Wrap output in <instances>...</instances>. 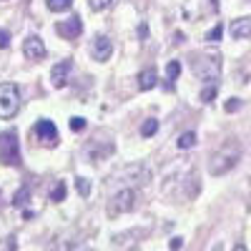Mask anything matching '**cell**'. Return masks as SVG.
Listing matches in <instances>:
<instances>
[{"instance_id": "6da1fadb", "label": "cell", "mask_w": 251, "mask_h": 251, "mask_svg": "<svg viewBox=\"0 0 251 251\" xmlns=\"http://www.w3.org/2000/svg\"><path fill=\"white\" fill-rule=\"evenodd\" d=\"M239 158H241V146H239V141L228 138V141H224L219 149L211 153L208 171H211L214 176H224V174H228V171H231L234 166L239 163Z\"/></svg>"}, {"instance_id": "7a4b0ae2", "label": "cell", "mask_w": 251, "mask_h": 251, "mask_svg": "<svg viewBox=\"0 0 251 251\" xmlns=\"http://www.w3.org/2000/svg\"><path fill=\"white\" fill-rule=\"evenodd\" d=\"M191 71L199 80L203 83H216L221 75V58L214 53H203V55H194L191 60Z\"/></svg>"}, {"instance_id": "3957f363", "label": "cell", "mask_w": 251, "mask_h": 251, "mask_svg": "<svg viewBox=\"0 0 251 251\" xmlns=\"http://www.w3.org/2000/svg\"><path fill=\"white\" fill-rule=\"evenodd\" d=\"M20 108V91L13 83H0V118H13Z\"/></svg>"}, {"instance_id": "277c9868", "label": "cell", "mask_w": 251, "mask_h": 251, "mask_svg": "<svg viewBox=\"0 0 251 251\" xmlns=\"http://www.w3.org/2000/svg\"><path fill=\"white\" fill-rule=\"evenodd\" d=\"M0 163L20 166V149H18V133L15 131L0 133Z\"/></svg>"}, {"instance_id": "5b68a950", "label": "cell", "mask_w": 251, "mask_h": 251, "mask_svg": "<svg viewBox=\"0 0 251 251\" xmlns=\"http://www.w3.org/2000/svg\"><path fill=\"white\" fill-rule=\"evenodd\" d=\"M133 208H136V191L133 188H121L108 203V216H118L126 211H133Z\"/></svg>"}, {"instance_id": "8992f818", "label": "cell", "mask_w": 251, "mask_h": 251, "mask_svg": "<svg viewBox=\"0 0 251 251\" xmlns=\"http://www.w3.org/2000/svg\"><path fill=\"white\" fill-rule=\"evenodd\" d=\"M33 138L40 143V146H46V149H53V146H58V128H55V123H50L48 118H40L35 123V128H33Z\"/></svg>"}, {"instance_id": "52a82bcc", "label": "cell", "mask_w": 251, "mask_h": 251, "mask_svg": "<svg viewBox=\"0 0 251 251\" xmlns=\"http://www.w3.org/2000/svg\"><path fill=\"white\" fill-rule=\"evenodd\" d=\"M55 33L63 38V40H75L80 33H83V20L78 15L68 18V20H60V23L55 25Z\"/></svg>"}, {"instance_id": "ba28073f", "label": "cell", "mask_w": 251, "mask_h": 251, "mask_svg": "<svg viewBox=\"0 0 251 251\" xmlns=\"http://www.w3.org/2000/svg\"><path fill=\"white\" fill-rule=\"evenodd\" d=\"M113 53V43H111V38L108 35H96L93 38V43H91V55L100 63H106Z\"/></svg>"}, {"instance_id": "9c48e42d", "label": "cell", "mask_w": 251, "mask_h": 251, "mask_svg": "<svg viewBox=\"0 0 251 251\" xmlns=\"http://www.w3.org/2000/svg\"><path fill=\"white\" fill-rule=\"evenodd\" d=\"M23 53L28 60H43L46 58V46H43V40H40L38 35H30L25 43H23Z\"/></svg>"}, {"instance_id": "30bf717a", "label": "cell", "mask_w": 251, "mask_h": 251, "mask_svg": "<svg viewBox=\"0 0 251 251\" xmlns=\"http://www.w3.org/2000/svg\"><path fill=\"white\" fill-rule=\"evenodd\" d=\"M73 71V63L71 60H60L53 66L50 71V78H53V86L55 88H66V83H68V73Z\"/></svg>"}, {"instance_id": "8fae6325", "label": "cell", "mask_w": 251, "mask_h": 251, "mask_svg": "<svg viewBox=\"0 0 251 251\" xmlns=\"http://www.w3.org/2000/svg\"><path fill=\"white\" fill-rule=\"evenodd\" d=\"M231 35L236 40H244V38H251V15L246 18H239L231 23Z\"/></svg>"}, {"instance_id": "7c38bea8", "label": "cell", "mask_w": 251, "mask_h": 251, "mask_svg": "<svg viewBox=\"0 0 251 251\" xmlns=\"http://www.w3.org/2000/svg\"><path fill=\"white\" fill-rule=\"evenodd\" d=\"M156 83H158V75H156L153 68H146V71L138 73V88H141V91H151V88H156Z\"/></svg>"}, {"instance_id": "4fadbf2b", "label": "cell", "mask_w": 251, "mask_h": 251, "mask_svg": "<svg viewBox=\"0 0 251 251\" xmlns=\"http://www.w3.org/2000/svg\"><path fill=\"white\" fill-rule=\"evenodd\" d=\"M178 73H181V63L178 60H171L169 66H166V88H174V80L178 78Z\"/></svg>"}, {"instance_id": "5bb4252c", "label": "cell", "mask_w": 251, "mask_h": 251, "mask_svg": "<svg viewBox=\"0 0 251 251\" xmlns=\"http://www.w3.org/2000/svg\"><path fill=\"white\" fill-rule=\"evenodd\" d=\"M176 146H178L181 151L194 149V146H196V133H194V131H186V133H181V138L176 141Z\"/></svg>"}, {"instance_id": "9a60e30c", "label": "cell", "mask_w": 251, "mask_h": 251, "mask_svg": "<svg viewBox=\"0 0 251 251\" xmlns=\"http://www.w3.org/2000/svg\"><path fill=\"white\" fill-rule=\"evenodd\" d=\"M46 5H48L53 13H66V10H71L73 0H46Z\"/></svg>"}, {"instance_id": "2e32d148", "label": "cell", "mask_w": 251, "mask_h": 251, "mask_svg": "<svg viewBox=\"0 0 251 251\" xmlns=\"http://www.w3.org/2000/svg\"><path fill=\"white\" fill-rule=\"evenodd\" d=\"M28 199H30V188H28V186H23V188H20V191L13 196V206L23 208V206L28 203Z\"/></svg>"}, {"instance_id": "e0dca14e", "label": "cell", "mask_w": 251, "mask_h": 251, "mask_svg": "<svg viewBox=\"0 0 251 251\" xmlns=\"http://www.w3.org/2000/svg\"><path fill=\"white\" fill-rule=\"evenodd\" d=\"M156 131H158V121H156V118H149V121H143V126H141V136H143V138L153 136Z\"/></svg>"}, {"instance_id": "ac0fdd59", "label": "cell", "mask_w": 251, "mask_h": 251, "mask_svg": "<svg viewBox=\"0 0 251 251\" xmlns=\"http://www.w3.org/2000/svg\"><path fill=\"white\" fill-rule=\"evenodd\" d=\"M63 199H66V183L58 181V183H55V188L50 191V201H53V203H60Z\"/></svg>"}, {"instance_id": "d6986e66", "label": "cell", "mask_w": 251, "mask_h": 251, "mask_svg": "<svg viewBox=\"0 0 251 251\" xmlns=\"http://www.w3.org/2000/svg\"><path fill=\"white\" fill-rule=\"evenodd\" d=\"M216 91H219L216 83H208V86L201 91V100H203V103H211V100L216 98Z\"/></svg>"}, {"instance_id": "ffe728a7", "label": "cell", "mask_w": 251, "mask_h": 251, "mask_svg": "<svg viewBox=\"0 0 251 251\" xmlns=\"http://www.w3.org/2000/svg\"><path fill=\"white\" fill-rule=\"evenodd\" d=\"M221 33H224V25H221V23H216L211 30L206 33V40H208V43H216V40H221Z\"/></svg>"}, {"instance_id": "44dd1931", "label": "cell", "mask_w": 251, "mask_h": 251, "mask_svg": "<svg viewBox=\"0 0 251 251\" xmlns=\"http://www.w3.org/2000/svg\"><path fill=\"white\" fill-rule=\"evenodd\" d=\"M111 3H113V0H88V8L93 13H100V10H106Z\"/></svg>"}, {"instance_id": "7402d4cb", "label": "cell", "mask_w": 251, "mask_h": 251, "mask_svg": "<svg viewBox=\"0 0 251 251\" xmlns=\"http://www.w3.org/2000/svg\"><path fill=\"white\" fill-rule=\"evenodd\" d=\"M75 186H78V191H80V196L86 199L88 194H91V183H88V178H78L75 181Z\"/></svg>"}, {"instance_id": "603a6c76", "label": "cell", "mask_w": 251, "mask_h": 251, "mask_svg": "<svg viewBox=\"0 0 251 251\" xmlns=\"http://www.w3.org/2000/svg\"><path fill=\"white\" fill-rule=\"evenodd\" d=\"M224 108H226V113H234V111H239V108H241V100H239V98H228Z\"/></svg>"}, {"instance_id": "cb8c5ba5", "label": "cell", "mask_w": 251, "mask_h": 251, "mask_svg": "<svg viewBox=\"0 0 251 251\" xmlns=\"http://www.w3.org/2000/svg\"><path fill=\"white\" fill-rule=\"evenodd\" d=\"M83 128H86V118H80V116H78V118H71V131L78 133V131H83Z\"/></svg>"}, {"instance_id": "d4e9b609", "label": "cell", "mask_w": 251, "mask_h": 251, "mask_svg": "<svg viewBox=\"0 0 251 251\" xmlns=\"http://www.w3.org/2000/svg\"><path fill=\"white\" fill-rule=\"evenodd\" d=\"M8 46H10V33L0 30V48H8Z\"/></svg>"}, {"instance_id": "484cf974", "label": "cell", "mask_w": 251, "mask_h": 251, "mask_svg": "<svg viewBox=\"0 0 251 251\" xmlns=\"http://www.w3.org/2000/svg\"><path fill=\"white\" fill-rule=\"evenodd\" d=\"M169 246H171V251H178V249L183 246V239H171V244H169Z\"/></svg>"}, {"instance_id": "4316f807", "label": "cell", "mask_w": 251, "mask_h": 251, "mask_svg": "<svg viewBox=\"0 0 251 251\" xmlns=\"http://www.w3.org/2000/svg\"><path fill=\"white\" fill-rule=\"evenodd\" d=\"M234 251H246V246H244V244H236V246H234Z\"/></svg>"}]
</instances>
